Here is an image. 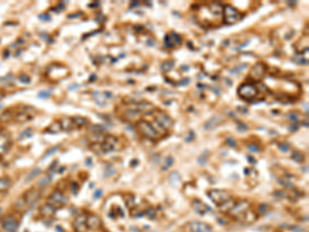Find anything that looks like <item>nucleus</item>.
<instances>
[{
    "label": "nucleus",
    "mask_w": 309,
    "mask_h": 232,
    "mask_svg": "<svg viewBox=\"0 0 309 232\" xmlns=\"http://www.w3.org/2000/svg\"><path fill=\"white\" fill-rule=\"evenodd\" d=\"M192 205H193L194 210H195L198 214H200V215H204L206 211L209 210L207 205H205L204 203H203V202L198 200V199H195V200H193Z\"/></svg>",
    "instance_id": "obj_16"
},
{
    "label": "nucleus",
    "mask_w": 309,
    "mask_h": 232,
    "mask_svg": "<svg viewBox=\"0 0 309 232\" xmlns=\"http://www.w3.org/2000/svg\"><path fill=\"white\" fill-rule=\"evenodd\" d=\"M39 196H40V192L37 189H30L24 194L23 199H24L27 206H31V205H33L35 202L39 199Z\"/></svg>",
    "instance_id": "obj_9"
},
{
    "label": "nucleus",
    "mask_w": 309,
    "mask_h": 232,
    "mask_svg": "<svg viewBox=\"0 0 309 232\" xmlns=\"http://www.w3.org/2000/svg\"><path fill=\"white\" fill-rule=\"evenodd\" d=\"M2 227L7 232H16L19 227V222L13 216H7L1 221Z\"/></svg>",
    "instance_id": "obj_8"
},
{
    "label": "nucleus",
    "mask_w": 309,
    "mask_h": 232,
    "mask_svg": "<svg viewBox=\"0 0 309 232\" xmlns=\"http://www.w3.org/2000/svg\"><path fill=\"white\" fill-rule=\"evenodd\" d=\"M191 232H211V227L209 225L201 222H192L189 225Z\"/></svg>",
    "instance_id": "obj_13"
},
{
    "label": "nucleus",
    "mask_w": 309,
    "mask_h": 232,
    "mask_svg": "<svg viewBox=\"0 0 309 232\" xmlns=\"http://www.w3.org/2000/svg\"><path fill=\"white\" fill-rule=\"evenodd\" d=\"M166 161H167V164H166V166H165V168H168V167L172 164V158H171V157L167 158Z\"/></svg>",
    "instance_id": "obj_28"
},
{
    "label": "nucleus",
    "mask_w": 309,
    "mask_h": 232,
    "mask_svg": "<svg viewBox=\"0 0 309 232\" xmlns=\"http://www.w3.org/2000/svg\"><path fill=\"white\" fill-rule=\"evenodd\" d=\"M241 18L240 13L231 5H225L223 8V21L226 24H234Z\"/></svg>",
    "instance_id": "obj_3"
},
{
    "label": "nucleus",
    "mask_w": 309,
    "mask_h": 232,
    "mask_svg": "<svg viewBox=\"0 0 309 232\" xmlns=\"http://www.w3.org/2000/svg\"><path fill=\"white\" fill-rule=\"evenodd\" d=\"M72 121H73L74 129H79L88 124V120L86 118H84V117H79V116L72 118Z\"/></svg>",
    "instance_id": "obj_20"
},
{
    "label": "nucleus",
    "mask_w": 309,
    "mask_h": 232,
    "mask_svg": "<svg viewBox=\"0 0 309 232\" xmlns=\"http://www.w3.org/2000/svg\"><path fill=\"white\" fill-rule=\"evenodd\" d=\"M74 228L77 232H85L87 229V216L84 214L76 216L74 220Z\"/></svg>",
    "instance_id": "obj_14"
},
{
    "label": "nucleus",
    "mask_w": 309,
    "mask_h": 232,
    "mask_svg": "<svg viewBox=\"0 0 309 232\" xmlns=\"http://www.w3.org/2000/svg\"><path fill=\"white\" fill-rule=\"evenodd\" d=\"M100 224H101V221L97 216L92 215L87 217V226L91 229H98L100 227Z\"/></svg>",
    "instance_id": "obj_17"
},
{
    "label": "nucleus",
    "mask_w": 309,
    "mask_h": 232,
    "mask_svg": "<svg viewBox=\"0 0 309 232\" xmlns=\"http://www.w3.org/2000/svg\"><path fill=\"white\" fill-rule=\"evenodd\" d=\"M117 143V139L113 136V135H107V136H105L104 139H103L102 145H101L102 152L106 153V152L113 151Z\"/></svg>",
    "instance_id": "obj_11"
},
{
    "label": "nucleus",
    "mask_w": 309,
    "mask_h": 232,
    "mask_svg": "<svg viewBox=\"0 0 309 232\" xmlns=\"http://www.w3.org/2000/svg\"><path fill=\"white\" fill-rule=\"evenodd\" d=\"M35 114V110L32 107H24V110L19 111L18 114H14V120L20 123L27 122L29 120L33 119Z\"/></svg>",
    "instance_id": "obj_7"
},
{
    "label": "nucleus",
    "mask_w": 309,
    "mask_h": 232,
    "mask_svg": "<svg viewBox=\"0 0 309 232\" xmlns=\"http://www.w3.org/2000/svg\"><path fill=\"white\" fill-rule=\"evenodd\" d=\"M57 146H55V148H53V149H51V151H49L48 153H46V156L45 157H46V156H48V155H51V154H53V153H55L56 151H57Z\"/></svg>",
    "instance_id": "obj_29"
},
{
    "label": "nucleus",
    "mask_w": 309,
    "mask_h": 232,
    "mask_svg": "<svg viewBox=\"0 0 309 232\" xmlns=\"http://www.w3.org/2000/svg\"><path fill=\"white\" fill-rule=\"evenodd\" d=\"M66 202H67V197L62 192H60V191H54V192L49 196V199H48V203H50L55 207L62 206V205H64Z\"/></svg>",
    "instance_id": "obj_6"
},
{
    "label": "nucleus",
    "mask_w": 309,
    "mask_h": 232,
    "mask_svg": "<svg viewBox=\"0 0 309 232\" xmlns=\"http://www.w3.org/2000/svg\"><path fill=\"white\" fill-rule=\"evenodd\" d=\"M19 80H20V82H22V83L28 84L29 82H30V78H29L28 75H26V74H22V75L19 76Z\"/></svg>",
    "instance_id": "obj_26"
},
{
    "label": "nucleus",
    "mask_w": 309,
    "mask_h": 232,
    "mask_svg": "<svg viewBox=\"0 0 309 232\" xmlns=\"http://www.w3.org/2000/svg\"><path fill=\"white\" fill-rule=\"evenodd\" d=\"M3 97H4V94L2 93V92H0V100H1V99L3 98Z\"/></svg>",
    "instance_id": "obj_31"
},
{
    "label": "nucleus",
    "mask_w": 309,
    "mask_h": 232,
    "mask_svg": "<svg viewBox=\"0 0 309 232\" xmlns=\"http://www.w3.org/2000/svg\"><path fill=\"white\" fill-rule=\"evenodd\" d=\"M11 140L10 136L5 133H0V156L4 155L10 148Z\"/></svg>",
    "instance_id": "obj_12"
},
{
    "label": "nucleus",
    "mask_w": 309,
    "mask_h": 232,
    "mask_svg": "<svg viewBox=\"0 0 309 232\" xmlns=\"http://www.w3.org/2000/svg\"><path fill=\"white\" fill-rule=\"evenodd\" d=\"M40 172H41V171H40V169H39V168H34L33 170H31L30 173H29V174L27 175L26 180H27V181L32 180V178H34L35 177H37L38 174H40Z\"/></svg>",
    "instance_id": "obj_25"
},
{
    "label": "nucleus",
    "mask_w": 309,
    "mask_h": 232,
    "mask_svg": "<svg viewBox=\"0 0 309 232\" xmlns=\"http://www.w3.org/2000/svg\"><path fill=\"white\" fill-rule=\"evenodd\" d=\"M208 195H209V197L212 199V201L214 203L217 204L219 206H220L222 204H224L225 202L231 199L230 193H228L227 191H222V190L210 191V192L208 193Z\"/></svg>",
    "instance_id": "obj_4"
},
{
    "label": "nucleus",
    "mask_w": 309,
    "mask_h": 232,
    "mask_svg": "<svg viewBox=\"0 0 309 232\" xmlns=\"http://www.w3.org/2000/svg\"><path fill=\"white\" fill-rule=\"evenodd\" d=\"M46 131H49L50 133H53V134H56V133H59L60 131H62V127H61V124H60V121H55L53 122L51 125L49 126Z\"/></svg>",
    "instance_id": "obj_22"
},
{
    "label": "nucleus",
    "mask_w": 309,
    "mask_h": 232,
    "mask_svg": "<svg viewBox=\"0 0 309 232\" xmlns=\"http://www.w3.org/2000/svg\"><path fill=\"white\" fill-rule=\"evenodd\" d=\"M180 42H181V37L176 33L167 34L166 38H165V43L169 48H175V46L180 45Z\"/></svg>",
    "instance_id": "obj_15"
},
{
    "label": "nucleus",
    "mask_w": 309,
    "mask_h": 232,
    "mask_svg": "<svg viewBox=\"0 0 309 232\" xmlns=\"http://www.w3.org/2000/svg\"><path fill=\"white\" fill-rule=\"evenodd\" d=\"M155 113H156L155 121L157 122L162 128H164L165 130L167 131L168 129H170L172 127L173 122H172L171 118H170L168 114H165L164 111H162V110H155Z\"/></svg>",
    "instance_id": "obj_5"
},
{
    "label": "nucleus",
    "mask_w": 309,
    "mask_h": 232,
    "mask_svg": "<svg viewBox=\"0 0 309 232\" xmlns=\"http://www.w3.org/2000/svg\"><path fill=\"white\" fill-rule=\"evenodd\" d=\"M60 124H61L62 130H63V131H71L72 129H74L72 118H63V119H61L60 120Z\"/></svg>",
    "instance_id": "obj_19"
},
{
    "label": "nucleus",
    "mask_w": 309,
    "mask_h": 232,
    "mask_svg": "<svg viewBox=\"0 0 309 232\" xmlns=\"http://www.w3.org/2000/svg\"><path fill=\"white\" fill-rule=\"evenodd\" d=\"M14 117V114H13V110H6L0 114V122L1 123H7V122H10Z\"/></svg>",
    "instance_id": "obj_21"
},
{
    "label": "nucleus",
    "mask_w": 309,
    "mask_h": 232,
    "mask_svg": "<svg viewBox=\"0 0 309 232\" xmlns=\"http://www.w3.org/2000/svg\"><path fill=\"white\" fill-rule=\"evenodd\" d=\"M10 185H11V182L8 178L6 177L0 178V192H5L6 190H8Z\"/></svg>",
    "instance_id": "obj_23"
},
{
    "label": "nucleus",
    "mask_w": 309,
    "mask_h": 232,
    "mask_svg": "<svg viewBox=\"0 0 309 232\" xmlns=\"http://www.w3.org/2000/svg\"><path fill=\"white\" fill-rule=\"evenodd\" d=\"M136 129L138 133L151 140H158L163 137V135L157 130L154 123L152 124V123H149L148 121H144V120L137 122Z\"/></svg>",
    "instance_id": "obj_1"
},
{
    "label": "nucleus",
    "mask_w": 309,
    "mask_h": 232,
    "mask_svg": "<svg viewBox=\"0 0 309 232\" xmlns=\"http://www.w3.org/2000/svg\"><path fill=\"white\" fill-rule=\"evenodd\" d=\"M266 69L267 67H265V65L263 63H258L252 67L251 72H249V78H252L255 81H259L261 80L262 78L264 76L265 72H266Z\"/></svg>",
    "instance_id": "obj_10"
},
{
    "label": "nucleus",
    "mask_w": 309,
    "mask_h": 232,
    "mask_svg": "<svg viewBox=\"0 0 309 232\" xmlns=\"http://www.w3.org/2000/svg\"><path fill=\"white\" fill-rule=\"evenodd\" d=\"M50 92H48V91H42V92H40L39 94H38V96L39 97H43V98H46V97H49L50 96Z\"/></svg>",
    "instance_id": "obj_27"
},
{
    "label": "nucleus",
    "mask_w": 309,
    "mask_h": 232,
    "mask_svg": "<svg viewBox=\"0 0 309 232\" xmlns=\"http://www.w3.org/2000/svg\"><path fill=\"white\" fill-rule=\"evenodd\" d=\"M97 196H101V191H99V192H97L96 194H95V197H97Z\"/></svg>",
    "instance_id": "obj_30"
},
{
    "label": "nucleus",
    "mask_w": 309,
    "mask_h": 232,
    "mask_svg": "<svg viewBox=\"0 0 309 232\" xmlns=\"http://www.w3.org/2000/svg\"><path fill=\"white\" fill-rule=\"evenodd\" d=\"M55 211H56L55 206H53V205H51L50 203H46L40 208V215L43 217H52V216H54Z\"/></svg>",
    "instance_id": "obj_18"
},
{
    "label": "nucleus",
    "mask_w": 309,
    "mask_h": 232,
    "mask_svg": "<svg viewBox=\"0 0 309 232\" xmlns=\"http://www.w3.org/2000/svg\"><path fill=\"white\" fill-rule=\"evenodd\" d=\"M51 181H52V178L50 177V175H45V177L41 178V180H39L38 185L41 186V187H45V186H46V185H49L50 183H51Z\"/></svg>",
    "instance_id": "obj_24"
},
{
    "label": "nucleus",
    "mask_w": 309,
    "mask_h": 232,
    "mask_svg": "<svg viewBox=\"0 0 309 232\" xmlns=\"http://www.w3.org/2000/svg\"><path fill=\"white\" fill-rule=\"evenodd\" d=\"M260 94L258 88L252 84L249 83H244L241 86L238 88V95L240 96L241 98L244 99V100H255V99H258V95Z\"/></svg>",
    "instance_id": "obj_2"
}]
</instances>
